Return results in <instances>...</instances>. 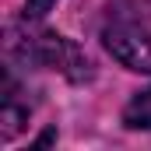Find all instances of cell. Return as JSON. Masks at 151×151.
<instances>
[{"label": "cell", "instance_id": "cell-1", "mask_svg": "<svg viewBox=\"0 0 151 151\" xmlns=\"http://www.w3.org/2000/svg\"><path fill=\"white\" fill-rule=\"evenodd\" d=\"M7 49H11V53H21L25 63L32 60V63H39V67L60 70V74H67L70 81L91 77L88 56L77 49L70 39L53 35V32H42V35H28V32H25V35H18V28H11V32H7Z\"/></svg>", "mask_w": 151, "mask_h": 151}, {"label": "cell", "instance_id": "cell-2", "mask_svg": "<svg viewBox=\"0 0 151 151\" xmlns=\"http://www.w3.org/2000/svg\"><path fill=\"white\" fill-rule=\"evenodd\" d=\"M102 39L123 67L151 74V18L144 11H116L102 28Z\"/></svg>", "mask_w": 151, "mask_h": 151}, {"label": "cell", "instance_id": "cell-3", "mask_svg": "<svg viewBox=\"0 0 151 151\" xmlns=\"http://www.w3.org/2000/svg\"><path fill=\"white\" fill-rule=\"evenodd\" d=\"M21 91H18V84H14V74H11V67L4 70V106H0V134H4V141H11L18 130H21V123H28V102H21L18 99Z\"/></svg>", "mask_w": 151, "mask_h": 151}, {"label": "cell", "instance_id": "cell-4", "mask_svg": "<svg viewBox=\"0 0 151 151\" xmlns=\"http://www.w3.org/2000/svg\"><path fill=\"white\" fill-rule=\"evenodd\" d=\"M123 123L134 127V130H151V88L137 91V95L127 102V109H123Z\"/></svg>", "mask_w": 151, "mask_h": 151}, {"label": "cell", "instance_id": "cell-5", "mask_svg": "<svg viewBox=\"0 0 151 151\" xmlns=\"http://www.w3.org/2000/svg\"><path fill=\"white\" fill-rule=\"evenodd\" d=\"M53 4H56V0H25V18H28V21L46 18V11H49Z\"/></svg>", "mask_w": 151, "mask_h": 151}]
</instances>
